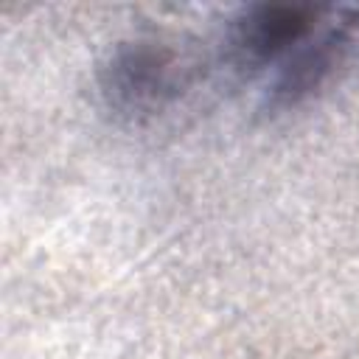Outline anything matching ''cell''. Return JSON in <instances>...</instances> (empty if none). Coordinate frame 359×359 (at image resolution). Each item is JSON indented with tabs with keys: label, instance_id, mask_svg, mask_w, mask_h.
Wrapping results in <instances>:
<instances>
[{
	"label": "cell",
	"instance_id": "6da1fadb",
	"mask_svg": "<svg viewBox=\"0 0 359 359\" xmlns=\"http://www.w3.org/2000/svg\"><path fill=\"white\" fill-rule=\"evenodd\" d=\"M194 65L163 39L121 42L101 67L98 90L109 112L143 121L171 107L191 84Z\"/></svg>",
	"mask_w": 359,
	"mask_h": 359
},
{
	"label": "cell",
	"instance_id": "7a4b0ae2",
	"mask_svg": "<svg viewBox=\"0 0 359 359\" xmlns=\"http://www.w3.org/2000/svg\"><path fill=\"white\" fill-rule=\"evenodd\" d=\"M320 8L314 6H280L264 3L247 8L233 22L230 48L241 67H266L286 59L309 36L317 34Z\"/></svg>",
	"mask_w": 359,
	"mask_h": 359
},
{
	"label": "cell",
	"instance_id": "3957f363",
	"mask_svg": "<svg viewBox=\"0 0 359 359\" xmlns=\"http://www.w3.org/2000/svg\"><path fill=\"white\" fill-rule=\"evenodd\" d=\"M351 25L353 22H339L323 34L309 36L297 50H292L269 84L266 104L272 109H292L320 93L351 48Z\"/></svg>",
	"mask_w": 359,
	"mask_h": 359
}]
</instances>
